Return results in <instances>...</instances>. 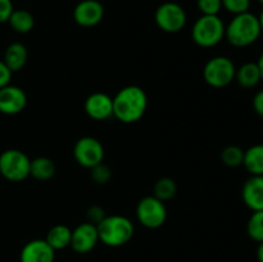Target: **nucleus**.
I'll list each match as a JSON object with an SVG mask.
<instances>
[{"instance_id":"33","label":"nucleus","mask_w":263,"mask_h":262,"mask_svg":"<svg viewBox=\"0 0 263 262\" xmlns=\"http://www.w3.org/2000/svg\"><path fill=\"white\" fill-rule=\"evenodd\" d=\"M257 64H258V68H259V71H261L262 79H263V51H262L261 55H259L258 61H257Z\"/></svg>"},{"instance_id":"13","label":"nucleus","mask_w":263,"mask_h":262,"mask_svg":"<svg viewBox=\"0 0 263 262\" xmlns=\"http://www.w3.org/2000/svg\"><path fill=\"white\" fill-rule=\"evenodd\" d=\"M84 109L92 120H108L113 117V98L102 91L92 92L85 100Z\"/></svg>"},{"instance_id":"14","label":"nucleus","mask_w":263,"mask_h":262,"mask_svg":"<svg viewBox=\"0 0 263 262\" xmlns=\"http://www.w3.org/2000/svg\"><path fill=\"white\" fill-rule=\"evenodd\" d=\"M55 251L45 239H33L25 244L20 254L21 262H54Z\"/></svg>"},{"instance_id":"11","label":"nucleus","mask_w":263,"mask_h":262,"mask_svg":"<svg viewBox=\"0 0 263 262\" xmlns=\"http://www.w3.org/2000/svg\"><path fill=\"white\" fill-rule=\"evenodd\" d=\"M104 18V7L98 0H82L74 7L73 20L81 27H95Z\"/></svg>"},{"instance_id":"26","label":"nucleus","mask_w":263,"mask_h":262,"mask_svg":"<svg viewBox=\"0 0 263 262\" xmlns=\"http://www.w3.org/2000/svg\"><path fill=\"white\" fill-rule=\"evenodd\" d=\"M197 7L202 15H218L222 9V0H197Z\"/></svg>"},{"instance_id":"3","label":"nucleus","mask_w":263,"mask_h":262,"mask_svg":"<svg viewBox=\"0 0 263 262\" xmlns=\"http://www.w3.org/2000/svg\"><path fill=\"white\" fill-rule=\"evenodd\" d=\"M99 241L107 247H122L133 239L135 226L133 221L122 215L105 216L104 220L97 225Z\"/></svg>"},{"instance_id":"22","label":"nucleus","mask_w":263,"mask_h":262,"mask_svg":"<svg viewBox=\"0 0 263 262\" xmlns=\"http://www.w3.org/2000/svg\"><path fill=\"white\" fill-rule=\"evenodd\" d=\"M177 194V184L171 177H161L153 186V195L162 202H167Z\"/></svg>"},{"instance_id":"5","label":"nucleus","mask_w":263,"mask_h":262,"mask_svg":"<svg viewBox=\"0 0 263 262\" xmlns=\"http://www.w3.org/2000/svg\"><path fill=\"white\" fill-rule=\"evenodd\" d=\"M31 159L20 149H7L0 154V175L12 182H21L30 176Z\"/></svg>"},{"instance_id":"1","label":"nucleus","mask_w":263,"mask_h":262,"mask_svg":"<svg viewBox=\"0 0 263 262\" xmlns=\"http://www.w3.org/2000/svg\"><path fill=\"white\" fill-rule=\"evenodd\" d=\"M148 109V95L143 87L128 85L113 97V117L122 123L140 121Z\"/></svg>"},{"instance_id":"29","label":"nucleus","mask_w":263,"mask_h":262,"mask_svg":"<svg viewBox=\"0 0 263 262\" xmlns=\"http://www.w3.org/2000/svg\"><path fill=\"white\" fill-rule=\"evenodd\" d=\"M13 10L14 8L12 0H0V23L8 22Z\"/></svg>"},{"instance_id":"2","label":"nucleus","mask_w":263,"mask_h":262,"mask_svg":"<svg viewBox=\"0 0 263 262\" xmlns=\"http://www.w3.org/2000/svg\"><path fill=\"white\" fill-rule=\"evenodd\" d=\"M262 35L259 20L251 12L234 15L225 26V38L235 48H247L256 43Z\"/></svg>"},{"instance_id":"8","label":"nucleus","mask_w":263,"mask_h":262,"mask_svg":"<svg viewBox=\"0 0 263 262\" xmlns=\"http://www.w3.org/2000/svg\"><path fill=\"white\" fill-rule=\"evenodd\" d=\"M158 28L167 33L180 32L186 26V12L180 4L175 2H166L159 5L154 14Z\"/></svg>"},{"instance_id":"25","label":"nucleus","mask_w":263,"mask_h":262,"mask_svg":"<svg viewBox=\"0 0 263 262\" xmlns=\"http://www.w3.org/2000/svg\"><path fill=\"white\" fill-rule=\"evenodd\" d=\"M90 176H91L92 181L95 184L104 185L107 182H109V180L112 179V170L102 162V163L97 164L92 169H90Z\"/></svg>"},{"instance_id":"6","label":"nucleus","mask_w":263,"mask_h":262,"mask_svg":"<svg viewBox=\"0 0 263 262\" xmlns=\"http://www.w3.org/2000/svg\"><path fill=\"white\" fill-rule=\"evenodd\" d=\"M236 67L229 57L217 55L211 58L203 68V79L210 86L221 89L235 80Z\"/></svg>"},{"instance_id":"23","label":"nucleus","mask_w":263,"mask_h":262,"mask_svg":"<svg viewBox=\"0 0 263 262\" xmlns=\"http://www.w3.org/2000/svg\"><path fill=\"white\" fill-rule=\"evenodd\" d=\"M221 161L225 166L235 169L243 166L244 151L238 145H228L221 152Z\"/></svg>"},{"instance_id":"28","label":"nucleus","mask_w":263,"mask_h":262,"mask_svg":"<svg viewBox=\"0 0 263 262\" xmlns=\"http://www.w3.org/2000/svg\"><path fill=\"white\" fill-rule=\"evenodd\" d=\"M105 211L104 208L100 207V205H91V207L87 210L86 212V217H87V221L91 223H94V225H98L99 222H102L103 220L105 218Z\"/></svg>"},{"instance_id":"9","label":"nucleus","mask_w":263,"mask_h":262,"mask_svg":"<svg viewBox=\"0 0 263 262\" xmlns=\"http://www.w3.org/2000/svg\"><path fill=\"white\" fill-rule=\"evenodd\" d=\"M104 146L92 136H82L73 146V158L84 169H92L104 161Z\"/></svg>"},{"instance_id":"12","label":"nucleus","mask_w":263,"mask_h":262,"mask_svg":"<svg viewBox=\"0 0 263 262\" xmlns=\"http://www.w3.org/2000/svg\"><path fill=\"white\" fill-rule=\"evenodd\" d=\"M27 105L25 90L14 85H7L0 89V113L14 116L22 112Z\"/></svg>"},{"instance_id":"10","label":"nucleus","mask_w":263,"mask_h":262,"mask_svg":"<svg viewBox=\"0 0 263 262\" xmlns=\"http://www.w3.org/2000/svg\"><path fill=\"white\" fill-rule=\"evenodd\" d=\"M99 243V234H98V228L94 223L82 222L72 230L71 236V247L76 253L85 254L91 252Z\"/></svg>"},{"instance_id":"34","label":"nucleus","mask_w":263,"mask_h":262,"mask_svg":"<svg viewBox=\"0 0 263 262\" xmlns=\"http://www.w3.org/2000/svg\"><path fill=\"white\" fill-rule=\"evenodd\" d=\"M258 20H259V25H261V30H262V33H263V10L261 12V14L258 15Z\"/></svg>"},{"instance_id":"24","label":"nucleus","mask_w":263,"mask_h":262,"mask_svg":"<svg viewBox=\"0 0 263 262\" xmlns=\"http://www.w3.org/2000/svg\"><path fill=\"white\" fill-rule=\"evenodd\" d=\"M247 233L252 240L257 243L263 241V211H256L252 213L247 223Z\"/></svg>"},{"instance_id":"4","label":"nucleus","mask_w":263,"mask_h":262,"mask_svg":"<svg viewBox=\"0 0 263 262\" xmlns=\"http://www.w3.org/2000/svg\"><path fill=\"white\" fill-rule=\"evenodd\" d=\"M192 38L200 48H213L225 38V23L218 15H200L192 28Z\"/></svg>"},{"instance_id":"30","label":"nucleus","mask_w":263,"mask_h":262,"mask_svg":"<svg viewBox=\"0 0 263 262\" xmlns=\"http://www.w3.org/2000/svg\"><path fill=\"white\" fill-rule=\"evenodd\" d=\"M12 74L13 72L8 68L7 64L3 62V59H0V89L10 84Z\"/></svg>"},{"instance_id":"18","label":"nucleus","mask_w":263,"mask_h":262,"mask_svg":"<svg viewBox=\"0 0 263 262\" xmlns=\"http://www.w3.org/2000/svg\"><path fill=\"white\" fill-rule=\"evenodd\" d=\"M71 236L72 229H69L67 225L58 223V225L49 229V231L46 233L45 240L57 252L69 247V244H71Z\"/></svg>"},{"instance_id":"21","label":"nucleus","mask_w":263,"mask_h":262,"mask_svg":"<svg viewBox=\"0 0 263 262\" xmlns=\"http://www.w3.org/2000/svg\"><path fill=\"white\" fill-rule=\"evenodd\" d=\"M8 23L13 31L18 33H27L35 26V18L28 10L26 9H14L10 14Z\"/></svg>"},{"instance_id":"20","label":"nucleus","mask_w":263,"mask_h":262,"mask_svg":"<svg viewBox=\"0 0 263 262\" xmlns=\"http://www.w3.org/2000/svg\"><path fill=\"white\" fill-rule=\"evenodd\" d=\"M55 163L49 157H36L31 159L30 176L39 181H48L55 175Z\"/></svg>"},{"instance_id":"17","label":"nucleus","mask_w":263,"mask_h":262,"mask_svg":"<svg viewBox=\"0 0 263 262\" xmlns=\"http://www.w3.org/2000/svg\"><path fill=\"white\" fill-rule=\"evenodd\" d=\"M235 80L244 89H252V87L257 86L259 81L263 80L257 62H248L236 68Z\"/></svg>"},{"instance_id":"32","label":"nucleus","mask_w":263,"mask_h":262,"mask_svg":"<svg viewBox=\"0 0 263 262\" xmlns=\"http://www.w3.org/2000/svg\"><path fill=\"white\" fill-rule=\"evenodd\" d=\"M257 259L258 262H263V241L258 243V248H257Z\"/></svg>"},{"instance_id":"35","label":"nucleus","mask_w":263,"mask_h":262,"mask_svg":"<svg viewBox=\"0 0 263 262\" xmlns=\"http://www.w3.org/2000/svg\"><path fill=\"white\" fill-rule=\"evenodd\" d=\"M258 3H259V4H261L262 7H263V0H258Z\"/></svg>"},{"instance_id":"16","label":"nucleus","mask_w":263,"mask_h":262,"mask_svg":"<svg viewBox=\"0 0 263 262\" xmlns=\"http://www.w3.org/2000/svg\"><path fill=\"white\" fill-rule=\"evenodd\" d=\"M28 50L25 44L12 43L4 51L3 62L12 72H18L27 64Z\"/></svg>"},{"instance_id":"7","label":"nucleus","mask_w":263,"mask_h":262,"mask_svg":"<svg viewBox=\"0 0 263 262\" xmlns=\"http://www.w3.org/2000/svg\"><path fill=\"white\" fill-rule=\"evenodd\" d=\"M136 218L146 229L161 228L167 220L166 204L154 195L141 198L136 205Z\"/></svg>"},{"instance_id":"15","label":"nucleus","mask_w":263,"mask_h":262,"mask_svg":"<svg viewBox=\"0 0 263 262\" xmlns=\"http://www.w3.org/2000/svg\"><path fill=\"white\" fill-rule=\"evenodd\" d=\"M243 202L253 212L263 211V176H251L241 189Z\"/></svg>"},{"instance_id":"31","label":"nucleus","mask_w":263,"mask_h":262,"mask_svg":"<svg viewBox=\"0 0 263 262\" xmlns=\"http://www.w3.org/2000/svg\"><path fill=\"white\" fill-rule=\"evenodd\" d=\"M253 109L259 117L263 118V90L256 92L253 98Z\"/></svg>"},{"instance_id":"27","label":"nucleus","mask_w":263,"mask_h":262,"mask_svg":"<svg viewBox=\"0 0 263 262\" xmlns=\"http://www.w3.org/2000/svg\"><path fill=\"white\" fill-rule=\"evenodd\" d=\"M222 8L234 15L249 12L251 0H222Z\"/></svg>"},{"instance_id":"19","label":"nucleus","mask_w":263,"mask_h":262,"mask_svg":"<svg viewBox=\"0 0 263 262\" xmlns=\"http://www.w3.org/2000/svg\"><path fill=\"white\" fill-rule=\"evenodd\" d=\"M243 166L252 176H263V144H256L244 151Z\"/></svg>"}]
</instances>
